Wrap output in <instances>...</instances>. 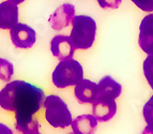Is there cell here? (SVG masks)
I'll return each instance as SVG.
<instances>
[{
	"mask_svg": "<svg viewBox=\"0 0 153 134\" xmlns=\"http://www.w3.org/2000/svg\"><path fill=\"white\" fill-rule=\"evenodd\" d=\"M45 95L41 88L24 80H13L0 91V106L7 112H14L16 131L39 133V121L33 115L43 106Z\"/></svg>",
	"mask_w": 153,
	"mask_h": 134,
	"instance_id": "obj_1",
	"label": "cell"
},
{
	"mask_svg": "<svg viewBox=\"0 0 153 134\" xmlns=\"http://www.w3.org/2000/svg\"><path fill=\"white\" fill-rule=\"evenodd\" d=\"M72 31L70 34L75 48L88 49L93 45L97 34V23L87 15H77L72 19Z\"/></svg>",
	"mask_w": 153,
	"mask_h": 134,
	"instance_id": "obj_2",
	"label": "cell"
},
{
	"mask_svg": "<svg viewBox=\"0 0 153 134\" xmlns=\"http://www.w3.org/2000/svg\"><path fill=\"white\" fill-rule=\"evenodd\" d=\"M84 77V70L77 60H60L51 75L53 84L57 88H66L76 85Z\"/></svg>",
	"mask_w": 153,
	"mask_h": 134,
	"instance_id": "obj_3",
	"label": "cell"
},
{
	"mask_svg": "<svg viewBox=\"0 0 153 134\" xmlns=\"http://www.w3.org/2000/svg\"><path fill=\"white\" fill-rule=\"evenodd\" d=\"M45 107V119L54 128L64 129L72 124V114L68 104L58 95L46 97L43 103Z\"/></svg>",
	"mask_w": 153,
	"mask_h": 134,
	"instance_id": "obj_4",
	"label": "cell"
},
{
	"mask_svg": "<svg viewBox=\"0 0 153 134\" xmlns=\"http://www.w3.org/2000/svg\"><path fill=\"white\" fill-rule=\"evenodd\" d=\"M10 36L13 45L17 48H31L36 41L34 29L21 23H17L11 28Z\"/></svg>",
	"mask_w": 153,
	"mask_h": 134,
	"instance_id": "obj_5",
	"label": "cell"
},
{
	"mask_svg": "<svg viewBox=\"0 0 153 134\" xmlns=\"http://www.w3.org/2000/svg\"><path fill=\"white\" fill-rule=\"evenodd\" d=\"M117 113V104L115 99L107 97H99L92 103V115L100 122L109 121Z\"/></svg>",
	"mask_w": 153,
	"mask_h": 134,
	"instance_id": "obj_6",
	"label": "cell"
},
{
	"mask_svg": "<svg viewBox=\"0 0 153 134\" xmlns=\"http://www.w3.org/2000/svg\"><path fill=\"white\" fill-rule=\"evenodd\" d=\"M75 15V7L71 3H63L51 14L48 22L54 30H61L70 25Z\"/></svg>",
	"mask_w": 153,
	"mask_h": 134,
	"instance_id": "obj_7",
	"label": "cell"
},
{
	"mask_svg": "<svg viewBox=\"0 0 153 134\" xmlns=\"http://www.w3.org/2000/svg\"><path fill=\"white\" fill-rule=\"evenodd\" d=\"M75 47L72 44L70 36H54L51 41V51L55 57L59 60L71 59L74 56Z\"/></svg>",
	"mask_w": 153,
	"mask_h": 134,
	"instance_id": "obj_8",
	"label": "cell"
},
{
	"mask_svg": "<svg viewBox=\"0 0 153 134\" xmlns=\"http://www.w3.org/2000/svg\"><path fill=\"white\" fill-rule=\"evenodd\" d=\"M138 44L145 53L153 54V14H149L141 21Z\"/></svg>",
	"mask_w": 153,
	"mask_h": 134,
	"instance_id": "obj_9",
	"label": "cell"
},
{
	"mask_svg": "<svg viewBox=\"0 0 153 134\" xmlns=\"http://www.w3.org/2000/svg\"><path fill=\"white\" fill-rule=\"evenodd\" d=\"M74 93L79 103L92 104L97 97V84L92 80L82 78L75 85Z\"/></svg>",
	"mask_w": 153,
	"mask_h": 134,
	"instance_id": "obj_10",
	"label": "cell"
},
{
	"mask_svg": "<svg viewBox=\"0 0 153 134\" xmlns=\"http://www.w3.org/2000/svg\"><path fill=\"white\" fill-rule=\"evenodd\" d=\"M18 23V7L9 0L0 3V29H11Z\"/></svg>",
	"mask_w": 153,
	"mask_h": 134,
	"instance_id": "obj_11",
	"label": "cell"
},
{
	"mask_svg": "<svg viewBox=\"0 0 153 134\" xmlns=\"http://www.w3.org/2000/svg\"><path fill=\"white\" fill-rule=\"evenodd\" d=\"M122 92V87L118 82H116L111 76H104L97 84V95L107 97V98L117 99Z\"/></svg>",
	"mask_w": 153,
	"mask_h": 134,
	"instance_id": "obj_12",
	"label": "cell"
},
{
	"mask_svg": "<svg viewBox=\"0 0 153 134\" xmlns=\"http://www.w3.org/2000/svg\"><path fill=\"white\" fill-rule=\"evenodd\" d=\"M72 129L76 134H90L97 130V120L93 115H80L72 120Z\"/></svg>",
	"mask_w": 153,
	"mask_h": 134,
	"instance_id": "obj_13",
	"label": "cell"
},
{
	"mask_svg": "<svg viewBox=\"0 0 153 134\" xmlns=\"http://www.w3.org/2000/svg\"><path fill=\"white\" fill-rule=\"evenodd\" d=\"M13 63L9 60L0 58V80L3 82H10L13 75Z\"/></svg>",
	"mask_w": 153,
	"mask_h": 134,
	"instance_id": "obj_14",
	"label": "cell"
},
{
	"mask_svg": "<svg viewBox=\"0 0 153 134\" xmlns=\"http://www.w3.org/2000/svg\"><path fill=\"white\" fill-rule=\"evenodd\" d=\"M143 118L148 124L146 132H153V95L143 106Z\"/></svg>",
	"mask_w": 153,
	"mask_h": 134,
	"instance_id": "obj_15",
	"label": "cell"
},
{
	"mask_svg": "<svg viewBox=\"0 0 153 134\" xmlns=\"http://www.w3.org/2000/svg\"><path fill=\"white\" fill-rule=\"evenodd\" d=\"M143 73L150 87L153 89V54H149L143 61Z\"/></svg>",
	"mask_w": 153,
	"mask_h": 134,
	"instance_id": "obj_16",
	"label": "cell"
},
{
	"mask_svg": "<svg viewBox=\"0 0 153 134\" xmlns=\"http://www.w3.org/2000/svg\"><path fill=\"white\" fill-rule=\"evenodd\" d=\"M131 1L145 12H153V0H131Z\"/></svg>",
	"mask_w": 153,
	"mask_h": 134,
	"instance_id": "obj_17",
	"label": "cell"
},
{
	"mask_svg": "<svg viewBox=\"0 0 153 134\" xmlns=\"http://www.w3.org/2000/svg\"><path fill=\"white\" fill-rule=\"evenodd\" d=\"M97 2L103 9H118L122 0H97Z\"/></svg>",
	"mask_w": 153,
	"mask_h": 134,
	"instance_id": "obj_18",
	"label": "cell"
},
{
	"mask_svg": "<svg viewBox=\"0 0 153 134\" xmlns=\"http://www.w3.org/2000/svg\"><path fill=\"white\" fill-rule=\"evenodd\" d=\"M9 1H11V2H13V3H15V4H19V3L24 2L25 0H9Z\"/></svg>",
	"mask_w": 153,
	"mask_h": 134,
	"instance_id": "obj_19",
	"label": "cell"
}]
</instances>
